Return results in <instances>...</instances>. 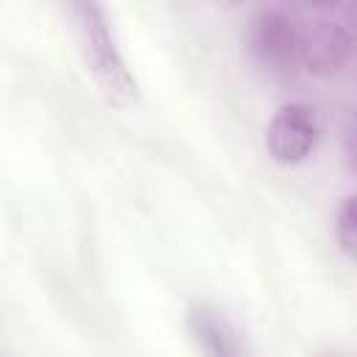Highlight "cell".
I'll use <instances>...</instances> for the list:
<instances>
[{"label":"cell","mask_w":357,"mask_h":357,"mask_svg":"<svg viewBox=\"0 0 357 357\" xmlns=\"http://www.w3.org/2000/svg\"><path fill=\"white\" fill-rule=\"evenodd\" d=\"M335 237L346 257L357 262V195H349L335 215Z\"/></svg>","instance_id":"cell-6"},{"label":"cell","mask_w":357,"mask_h":357,"mask_svg":"<svg viewBox=\"0 0 357 357\" xmlns=\"http://www.w3.org/2000/svg\"><path fill=\"white\" fill-rule=\"evenodd\" d=\"M321 134H324V126L315 106L304 100H290L273 112L265 128V148L276 165L293 167L307 162L315 153Z\"/></svg>","instance_id":"cell-3"},{"label":"cell","mask_w":357,"mask_h":357,"mask_svg":"<svg viewBox=\"0 0 357 357\" xmlns=\"http://www.w3.org/2000/svg\"><path fill=\"white\" fill-rule=\"evenodd\" d=\"M343 153H346L349 170L357 176V109H351L346 128H343Z\"/></svg>","instance_id":"cell-7"},{"label":"cell","mask_w":357,"mask_h":357,"mask_svg":"<svg viewBox=\"0 0 357 357\" xmlns=\"http://www.w3.org/2000/svg\"><path fill=\"white\" fill-rule=\"evenodd\" d=\"M346 14H349V20H346V28H349V33H351V42H354V53H357V6H349V8H346Z\"/></svg>","instance_id":"cell-8"},{"label":"cell","mask_w":357,"mask_h":357,"mask_svg":"<svg viewBox=\"0 0 357 357\" xmlns=\"http://www.w3.org/2000/svg\"><path fill=\"white\" fill-rule=\"evenodd\" d=\"M354 56V42L343 20L315 17L301 25V64L315 78L337 75Z\"/></svg>","instance_id":"cell-4"},{"label":"cell","mask_w":357,"mask_h":357,"mask_svg":"<svg viewBox=\"0 0 357 357\" xmlns=\"http://www.w3.org/2000/svg\"><path fill=\"white\" fill-rule=\"evenodd\" d=\"M70 11L75 17L78 47H81L84 64L92 73L100 95L114 109H128L131 103H137V81L128 73V67L114 45V36L106 25L103 8L95 3H73Z\"/></svg>","instance_id":"cell-1"},{"label":"cell","mask_w":357,"mask_h":357,"mask_svg":"<svg viewBox=\"0 0 357 357\" xmlns=\"http://www.w3.org/2000/svg\"><path fill=\"white\" fill-rule=\"evenodd\" d=\"M245 50L268 73H290L301 61V25L282 8H262L248 20Z\"/></svg>","instance_id":"cell-2"},{"label":"cell","mask_w":357,"mask_h":357,"mask_svg":"<svg viewBox=\"0 0 357 357\" xmlns=\"http://www.w3.org/2000/svg\"><path fill=\"white\" fill-rule=\"evenodd\" d=\"M190 335L204 357H245L234 326L212 307H192L187 315Z\"/></svg>","instance_id":"cell-5"}]
</instances>
